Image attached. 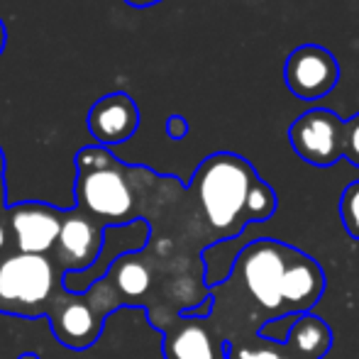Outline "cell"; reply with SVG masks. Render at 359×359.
<instances>
[{
    "mask_svg": "<svg viewBox=\"0 0 359 359\" xmlns=\"http://www.w3.org/2000/svg\"><path fill=\"white\" fill-rule=\"evenodd\" d=\"M325 291V274L320 264L296 250L284 279V316H303L320 301Z\"/></svg>",
    "mask_w": 359,
    "mask_h": 359,
    "instance_id": "obj_10",
    "label": "cell"
},
{
    "mask_svg": "<svg viewBox=\"0 0 359 359\" xmlns=\"http://www.w3.org/2000/svg\"><path fill=\"white\" fill-rule=\"evenodd\" d=\"M18 359H39V355H37V352H22Z\"/></svg>",
    "mask_w": 359,
    "mask_h": 359,
    "instance_id": "obj_24",
    "label": "cell"
},
{
    "mask_svg": "<svg viewBox=\"0 0 359 359\" xmlns=\"http://www.w3.org/2000/svg\"><path fill=\"white\" fill-rule=\"evenodd\" d=\"M105 225L88 217L81 210L64 213L62 235L57 242L59 264L64 266V274L69 271H86L98 262L103 250Z\"/></svg>",
    "mask_w": 359,
    "mask_h": 359,
    "instance_id": "obj_8",
    "label": "cell"
},
{
    "mask_svg": "<svg viewBox=\"0 0 359 359\" xmlns=\"http://www.w3.org/2000/svg\"><path fill=\"white\" fill-rule=\"evenodd\" d=\"M286 86L301 100H320L340 81V64L320 44H301L286 59Z\"/></svg>",
    "mask_w": 359,
    "mask_h": 359,
    "instance_id": "obj_6",
    "label": "cell"
},
{
    "mask_svg": "<svg viewBox=\"0 0 359 359\" xmlns=\"http://www.w3.org/2000/svg\"><path fill=\"white\" fill-rule=\"evenodd\" d=\"M100 327H103V318L98 316L93 303H88L81 296L64 303L62 311L52 318L54 335L59 337V342L74 347V350H83V347L93 345L100 335Z\"/></svg>",
    "mask_w": 359,
    "mask_h": 359,
    "instance_id": "obj_11",
    "label": "cell"
},
{
    "mask_svg": "<svg viewBox=\"0 0 359 359\" xmlns=\"http://www.w3.org/2000/svg\"><path fill=\"white\" fill-rule=\"evenodd\" d=\"M110 276L115 279V286L123 296L140 298L149 291V269L137 262L133 255H125L118 264L110 269Z\"/></svg>",
    "mask_w": 359,
    "mask_h": 359,
    "instance_id": "obj_14",
    "label": "cell"
},
{
    "mask_svg": "<svg viewBox=\"0 0 359 359\" xmlns=\"http://www.w3.org/2000/svg\"><path fill=\"white\" fill-rule=\"evenodd\" d=\"M240 359H296L288 352H271V350H242Z\"/></svg>",
    "mask_w": 359,
    "mask_h": 359,
    "instance_id": "obj_19",
    "label": "cell"
},
{
    "mask_svg": "<svg viewBox=\"0 0 359 359\" xmlns=\"http://www.w3.org/2000/svg\"><path fill=\"white\" fill-rule=\"evenodd\" d=\"M5 42H8V32H5L3 20H0V54H3V49H5Z\"/></svg>",
    "mask_w": 359,
    "mask_h": 359,
    "instance_id": "obj_22",
    "label": "cell"
},
{
    "mask_svg": "<svg viewBox=\"0 0 359 359\" xmlns=\"http://www.w3.org/2000/svg\"><path fill=\"white\" fill-rule=\"evenodd\" d=\"M276 210V194L266 181H257L255 189L250 194V203H247V215L250 222H264L274 215Z\"/></svg>",
    "mask_w": 359,
    "mask_h": 359,
    "instance_id": "obj_15",
    "label": "cell"
},
{
    "mask_svg": "<svg viewBox=\"0 0 359 359\" xmlns=\"http://www.w3.org/2000/svg\"><path fill=\"white\" fill-rule=\"evenodd\" d=\"M64 213L47 203H18L8 210V227L20 255H47L62 235Z\"/></svg>",
    "mask_w": 359,
    "mask_h": 359,
    "instance_id": "obj_7",
    "label": "cell"
},
{
    "mask_svg": "<svg viewBox=\"0 0 359 359\" xmlns=\"http://www.w3.org/2000/svg\"><path fill=\"white\" fill-rule=\"evenodd\" d=\"M296 250L276 240H257L237 255L232 276H240V284L250 298L274 318L284 316V279Z\"/></svg>",
    "mask_w": 359,
    "mask_h": 359,
    "instance_id": "obj_3",
    "label": "cell"
},
{
    "mask_svg": "<svg viewBox=\"0 0 359 359\" xmlns=\"http://www.w3.org/2000/svg\"><path fill=\"white\" fill-rule=\"evenodd\" d=\"M79 181L76 198L79 210L93 220L108 225H128L133 222L135 196L120 164L103 147H86L76 156Z\"/></svg>",
    "mask_w": 359,
    "mask_h": 359,
    "instance_id": "obj_2",
    "label": "cell"
},
{
    "mask_svg": "<svg viewBox=\"0 0 359 359\" xmlns=\"http://www.w3.org/2000/svg\"><path fill=\"white\" fill-rule=\"evenodd\" d=\"M5 242H8V230H5L3 220H0V250L5 247Z\"/></svg>",
    "mask_w": 359,
    "mask_h": 359,
    "instance_id": "obj_23",
    "label": "cell"
},
{
    "mask_svg": "<svg viewBox=\"0 0 359 359\" xmlns=\"http://www.w3.org/2000/svg\"><path fill=\"white\" fill-rule=\"evenodd\" d=\"M186 133H189V123H186L181 115H171V118L166 120V135H169L171 140H184Z\"/></svg>",
    "mask_w": 359,
    "mask_h": 359,
    "instance_id": "obj_18",
    "label": "cell"
},
{
    "mask_svg": "<svg viewBox=\"0 0 359 359\" xmlns=\"http://www.w3.org/2000/svg\"><path fill=\"white\" fill-rule=\"evenodd\" d=\"M340 217L345 230L350 232V237L359 240V181L350 184L342 191L340 198Z\"/></svg>",
    "mask_w": 359,
    "mask_h": 359,
    "instance_id": "obj_16",
    "label": "cell"
},
{
    "mask_svg": "<svg viewBox=\"0 0 359 359\" xmlns=\"http://www.w3.org/2000/svg\"><path fill=\"white\" fill-rule=\"evenodd\" d=\"M54 264L44 255H13L0 262V301L37 308L54 293Z\"/></svg>",
    "mask_w": 359,
    "mask_h": 359,
    "instance_id": "obj_5",
    "label": "cell"
},
{
    "mask_svg": "<svg viewBox=\"0 0 359 359\" xmlns=\"http://www.w3.org/2000/svg\"><path fill=\"white\" fill-rule=\"evenodd\" d=\"M125 3L133 5V8H149V5H156L161 0H125Z\"/></svg>",
    "mask_w": 359,
    "mask_h": 359,
    "instance_id": "obj_21",
    "label": "cell"
},
{
    "mask_svg": "<svg viewBox=\"0 0 359 359\" xmlns=\"http://www.w3.org/2000/svg\"><path fill=\"white\" fill-rule=\"evenodd\" d=\"M166 359H217L210 332L201 320H184V325L169 332L164 342Z\"/></svg>",
    "mask_w": 359,
    "mask_h": 359,
    "instance_id": "obj_13",
    "label": "cell"
},
{
    "mask_svg": "<svg viewBox=\"0 0 359 359\" xmlns=\"http://www.w3.org/2000/svg\"><path fill=\"white\" fill-rule=\"evenodd\" d=\"M291 147L313 166H332L345 156V120L327 108H311L288 128Z\"/></svg>",
    "mask_w": 359,
    "mask_h": 359,
    "instance_id": "obj_4",
    "label": "cell"
},
{
    "mask_svg": "<svg viewBox=\"0 0 359 359\" xmlns=\"http://www.w3.org/2000/svg\"><path fill=\"white\" fill-rule=\"evenodd\" d=\"M88 133L103 147L130 140L140 128V108L128 93L103 95L88 113Z\"/></svg>",
    "mask_w": 359,
    "mask_h": 359,
    "instance_id": "obj_9",
    "label": "cell"
},
{
    "mask_svg": "<svg viewBox=\"0 0 359 359\" xmlns=\"http://www.w3.org/2000/svg\"><path fill=\"white\" fill-rule=\"evenodd\" d=\"M332 347V330L323 318L303 313L291 325L284 350L296 359H323Z\"/></svg>",
    "mask_w": 359,
    "mask_h": 359,
    "instance_id": "obj_12",
    "label": "cell"
},
{
    "mask_svg": "<svg viewBox=\"0 0 359 359\" xmlns=\"http://www.w3.org/2000/svg\"><path fill=\"white\" fill-rule=\"evenodd\" d=\"M257 181L259 176L255 174L250 161L230 151L210 154L196 169L191 189L203 217L222 240L240 235L242 227L250 222L247 203Z\"/></svg>",
    "mask_w": 359,
    "mask_h": 359,
    "instance_id": "obj_1",
    "label": "cell"
},
{
    "mask_svg": "<svg viewBox=\"0 0 359 359\" xmlns=\"http://www.w3.org/2000/svg\"><path fill=\"white\" fill-rule=\"evenodd\" d=\"M5 208V154L0 149V210Z\"/></svg>",
    "mask_w": 359,
    "mask_h": 359,
    "instance_id": "obj_20",
    "label": "cell"
},
{
    "mask_svg": "<svg viewBox=\"0 0 359 359\" xmlns=\"http://www.w3.org/2000/svg\"><path fill=\"white\" fill-rule=\"evenodd\" d=\"M345 159L359 166V113L345 120Z\"/></svg>",
    "mask_w": 359,
    "mask_h": 359,
    "instance_id": "obj_17",
    "label": "cell"
}]
</instances>
